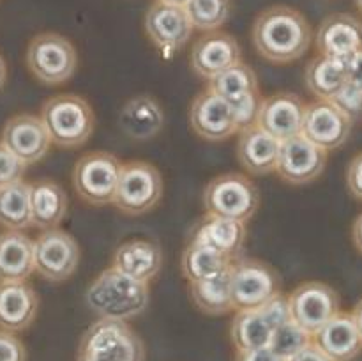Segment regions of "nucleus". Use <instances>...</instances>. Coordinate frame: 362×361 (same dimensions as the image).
<instances>
[{"instance_id":"nucleus-1","label":"nucleus","mask_w":362,"mask_h":361,"mask_svg":"<svg viewBox=\"0 0 362 361\" xmlns=\"http://www.w3.org/2000/svg\"><path fill=\"white\" fill-rule=\"evenodd\" d=\"M251 39L262 59L290 64L310 50L313 30L300 11L290 6H271L255 18Z\"/></svg>"},{"instance_id":"nucleus-3","label":"nucleus","mask_w":362,"mask_h":361,"mask_svg":"<svg viewBox=\"0 0 362 361\" xmlns=\"http://www.w3.org/2000/svg\"><path fill=\"white\" fill-rule=\"evenodd\" d=\"M41 120L53 145L78 149L90 138L95 115L90 103L78 94H57L41 106Z\"/></svg>"},{"instance_id":"nucleus-46","label":"nucleus","mask_w":362,"mask_h":361,"mask_svg":"<svg viewBox=\"0 0 362 361\" xmlns=\"http://www.w3.org/2000/svg\"><path fill=\"white\" fill-rule=\"evenodd\" d=\"M6 80H7V66L4 57L0 55V91H2V87L6 85Z\"/></svg>"},{"instance_id":"nucleus-28","label":"nucleus","mask_w":362,"mask_h":361,"mask_svg":"<svg viewBox=\"0 0 362 361\" xmlns=\"http://www.w3.org/2000/svg\"><path fill=\"white\" fill-rule=\"evenodd\" d=\"M191 241L207 244L233 260L243 255L244 241H246V223L207 214L197 225Z\"/></svg>"},{"instance_id":"nucleus-20","label":"nucleus","mask_w":362,"mask_h":361,"mask_svg":"<svg viewBox=\"0 0 362 361\" xmlns=\"http://www.w3.org/2000/svg\"><path fill=\"white\" fill-rule=\"evenodd\" d=\"M311 342L331 361H354L362 353V338L349 311H338L311 335Z\"/></svg>"},{"instance_id":"nucleus-11","label":"nucleus","mask_w":362,"mask_h":361,"mask_svg":"<svg viewBox=\"0 0 362 361\" xmlns=\"http://www.w3.org/2000/svg\"><path fill=\"white\" fill-rule=\"evenodd\" d=\"M286 301L290 319L311 335L341 311L339 294L324 282L300 283L288 294Z\"/></svg>"},{"instance_id":"nucleus-18","label":"nucleus","mask_w":362,"mask_h":361,"mask_svg":"<svg viewBox=\"0 0 362 361\" xmlns=\"http://www.w3.org/2000/svg\"><path fill=\"white\" fill-rule=\"evenodd\" d=\"M306 103L293 92H276L262 99L257 126L278 142L300 134Z\"/></svg>"},{"instance_id":"nucleus-30","label":"nucleus","mask_w":362,"mask_h":361,"mask_svg":"<svg viewBox=\"0 0 362 361\" xmlns=\"http://www.w3.org/2000/svg\"><path fill=\"white\" fill-rule=\"evenodd\" d=\"M232 258L198 241H189L180 258V269L189 283L204 282L228 271Z\"/></svg>"},{"instance_id":"nucleus-13","label":"nucleus","mask_w":362,"mask_h":361,"mask_svg":"<svg viewBox=\"0 0 362 361\" xmlns=\"http://www.w3.org/2000/svg\"><path fill=\"white\" fill-rule=\"evenodd\" d=\"M325 165H327V151L315 145L303 134H297L279 144L274 172L285 183L303 186L318 179L324 173Z\"/></svg>"},{"instance_id":"nucleus-35","label":"nucleus","mask_w":362,"mask_h":361,"mask_svg":"<svg viewBox=\"0 0 362 361\" xmlns=\"http://www.w3.org/2000/svg\"><path fill=\"white\" fill-rule=\"evenodd\" d=\"M310 343L311 333H308L306 329H303L297 322H293L292 319H290L285 324H281L279 328L274 329L269 347H271L279 357L288 361L290 357L296 356L299 350H303L304 347L310 345Z\"/></svg>"},{"instance_id":"nucleus-31","label":"nucleus","mask_w":362,"mask_h":361,"mask_svg":"<svg viewBox=\"0 0 362 361\" xmlns=\"http://www.w3.org/2000/svg\"><path fill=\"white\" fill-rule=\"evenodd\" d=\"M0 227L21 232L32 227L30 183L21 179L0 188Z\"/></svg>"},{"instance_id":"nucleus-12","label":"nucleus","mask_w":362,"mask_h":361,"mask_svg":"<svg viewBox=\"0 0 362 361\" xmlns=\"http://www.w3.org/2000/svg\"><path fill=\"white\" fill-rule=\"evenodd\" d=\"M144 27L148 41L161 52L165 59H170L182 50L194 30L184 7L163 4L158 0L145 13Z\"/></svg>"},{"instance_id":"nucleus-14","label":"nucleus","mask_w":362,"mask_h":361,"mask_svg":"<svg viewBox=\"0 0 362 361\" xmlns=\"http://www.w3.org/2000/svg\"><path fill=\"white\" fill-rule=\"evenodd\" d=\"M354 122L329 99H317L306 105L300 134L324 151H334L346 144Z\"/></svg>"},{"instance_id":"nucleus-2","label":"nucleus","mask_w":362,"mask_h":361,"mask_svg":"<svg viewBox=\"0 0 362 361\" xmlns=\"http://www.w3.org/2000/svg\"><path fill=\"white\" fill-rule=\"evenodd\" d=\"M148 283L129 278L110 265L87 287L85 303L99 319L129 321L148 306Z\"/></svg>"},{"instance_id":"nucleus-8","label":"nucleus","mask_w":362,"mask_h":361,"mask_svg":"<svg viewBox=\"0 0 362 361\" xmlns=\"http://www.w3.org/2000/svg\"><path fill=\"white\" fill-rule=\"evenodd\" d=\"M233 310H255L281 294V278L267 262L237 257L230 264Z\"/></svg>"},{"instance_id":"nucleus-27","label":"nucleus","mask_w":362,"mask_h":361,"mask_svg":"<svg viewBox=\"0 0 362 361\" xmlns=\"http://www.w3.org/2000/svg\"><path fill=\"white\" fill-rule=\"evenodd\" d=\"M34 273V239L21 230L0 232V282H25Z\"/></svg>"},{"instance_id":"nucleus-17","label":"nucleus","mask_w":362,"mask_h":361,"mask_svg":"<svg viewBox=\"0 0 362 361\" xmlns=\"http://www.w3.org/2000/svg\"><path fill=\"white\" fill-rule=\"evenodd\" d=\"M243 60V50L232 34L223 30L205 32L194 41L189 62L194 73L204 80H212L233 64Z\"/></svg>"},{"instance_id":"nucleus-36","label":"nucleus","mask_w":362,"mask_h":361,"mask_svg":"<svg viewBox=\"0 0 362 361\" xmlns=\"http://www.w3.org/2000/svg\"><path fill=\"white\" fill-rule=\"evenodd\" d=\"M329 101L334 103L352 122L359 120L362 117V88L354 85L352 81H346L338 94Z\"/></svg>"},{"instance_id":"nucleus-45","label":"nucleus","mask_w":362,"mask_h":361,"mask_svg":"<svg viewBox=\"0 0 362 361\" xmlns=\"http://www.w3.org/2000/svg\"><path fill=\"white\" fill-rule=\"evenodd\" d=\"M350 315H352L354 322H356L357 329H359V335H361V338H362V299L356 304V306H354V310L350 311Z\"/></svg>"},{"instance_id":"nucleus-22","label":"nucleus","mask_w":362,"mask_h":361,"mask_svg":"<svg viewBox=\"0 0 362 361\" xmlns=\"http://www.w3.org/2000/svg\"><path fill=\"white\" fill-rule=\"evenodd\" d=\"M163 250L148 239H131L120 244L112 258V268L141 283H151L163 268Z\"/></svg>"},{"instance_id":"nucleus-41","label":"nucleus","mask_w":362,"mask_h":361,"mask_svg":"<svg viewBox=\"0 0 362 361\" xmlns=\"http://www.w3.org/2000/svg\"><path fill=\"white\" fill-rule=\"evenodd\" d=\"M233 361H285L279 357L271 347H262V349L253 350H237Z\"/></svg>"},{"instance_id":"nucleus-6","label":"nucleus","mask_w":362,"mask_h":361,"mask_svg":"<svg viewBox=\"0 0 362 361\" xmlns=\"http://www.w3.org/2000/svg\"><path fill=\"white\" fill-rule=\"evenodd\" d=\"M163 191L161 172L152 163L133 159L122 163L113 205L127 216L147 214L161 202Z\"/></svg>"},{"instance_id":"nucleus-32","label":"nucleus","mask_w":362,"mask_h":361,"mask_svg":"<svg viewBox=\"0 0 362 361\" xmlns=\"http://www.w3.org/2000/svg\"><path fill=\"white\" fill-rule=\"evenodd\" d=\"M189 296L194 306L207 315H225L233 310L232 287H230V269L204 280V282L189 283Z\"/></svg>"},{"instance_id":"nucleus-10","label":"nucleus","mask_w":362,"mask_h":361,"mask_svg":"<svg viewBox=\"0 0 362 361\" xmlns=\"http://www.w3.org/2000/svg\"><path fill=\"white\" fill-rule=\"evenodd\" d=\"M81 251L78 241L62 229L42 230L34 241V271L52 283H62L76 273Z\"/></svg>"},{"instance_id":"nucleus-33","label":"nucleus","mask_w":362,"mask_h":361,"mask_svg":"<svg viewBox=\"0 0 362 361\" xmlns=\"http://www.w3.org/2000/svg\"><path fill=\"white\" fill-rule=\"evenodd\" d=\"M211 91H214L216 94L221 96L223 99L233 105L239 99L246 98L251 92L258 91V76L255 73V69L251 66H247L246 62H237L232 67H228L226 71H223L221 74L214 76L212 80H209L207 85Z\"/></svg>"},{"instance_id":"nucleus-39","label":"nucleus","mask_w":362,"mask_h":361,"mask_svg":"<svg viewBox=\"0 0 362 361\" xmlns=\"http://www.w3.org/2000/svg\"><path fill=\"white\" fill-rule=\"evenodd\" d=\"M0 361H27V349L16 333L0 329Z\"/></svg>"},{"instance_id":"nucleus-24","label":"nucleus","mask_w":362,"mask_h":361,"mask_svg":"<svg viewBox=\"0 0 362 361\" xmlns=\"http://www.w3.org/2000/svg\"><path fill=\"white\" fill-rule=\"evenodd\" d=\"M279 144L281 142L272 138L255 124L240 131L239 142H237V161L251 176H265V173L274 172Z\"/></svg>"},{"instance_id":"nucleus-4","label":"nucleus","mask_w":362,"mask_h":361,"mask_svg":"<svg viewBox=\"0 0 362 361\" xmlns=\"http://www.w3.org/2000/svg\"><path fill=\"white\" fill-rule=\"evenodd\" d=\"M76 361H145V345L126 321L99 319L81 335Z\"/></svg>"},{"instance_id":"nucleus-26","label":"nucleus","mask_w":362,"mask_h":361,"mask_svg":"<svg viewBox=\"0 0 362 361\" xmlns=\"http://www.w3.org/2000/svg\"><path fill=\"white\" fill-rule=\"evenodd\" d=\"M69 198L57 180L37 179L30 183L32 227L41 230L57 229L67 216Z\"/></svg>"},{"instance_id":"nucleus-21","label":"nucleus","mask_w":362,"mask_h":361,"mask_svg":"<svg viewBox=\"0 0 362 361\" xmlns=\"http://www.w3.org/2000/svg\"><path fill=\"white\" fill-rule=\"evenodd\" d=\"M39 314V296L25 282H0V329L11 333L25 331Z\"/></svg>"},{"instance_id":"nucleus-34","label":"nucleus","mask_w":362,"mask_h":361,"mask_svg":"<svg viewBox=\"0 0 362 361\" xmlns=\"http://www.w3.org/2000/svg\"><path fill=\"white\" fill-rule=\"evenodd\" d=\"M193 28L202 32L219 30L232 14V0H189L184 6Z\"/></svg>"},{"instance_id":"nucleus-9","label":"nucleus","mask_w":362,"mask_h":361,"mask_svg":"<svg viewBox=\"0 0 362 361\" xmlns=\"http://www.w3.org/2000/svg\"><path fill=\"white\" fill-rule=\"evenodd\" d=\"M122 161L106 151H92L81 156L73 168V188L88 205L103 207L113 204Z\"/></svg>"},{"instance_id":"nucleus-16","label":"nucleus","mask_w":362,"mask_h":361,"mask_svg":"<svg viewBox=\"0 0 362 361\" xmlns=\"http://www.w3.org/2000/svg\"><path fill=\"white\" fill-rule=\"evenodd\" d=\"M0 142L25 165L39 163L52 147V140L41 117L34 113H16L6 120Z\"/></svg>"},{"instance_id":"nucleus-23","label":"nucleus","mask_w":362,"mask_h":361,"mask_svg":"<svg viewBox=\"0 0 362 361\" xmlns=\"http://www.w3.org/2000/svg\"><path fill=\"white\" fill-rule=\"evenodd\" d=\"M119 126L131 140H152L165 126V112L158 99L148 94H138L124 103L119 113Z\"/></svg>"},{"instance_id":"nucleus-40","label":"nucleus","mask_w":362,"mask_h":361,"mask_svg":"<svg viewBox=\"0 0 362 361\" xmlns=\"http://www.w3.org/2000/svg\"><path fill=\"white\" fill-rule=\"evenodd\" d=\"M346 188L354 198L362 202V152L354 156L346 166Z\"/></svg>"},{"instance_id":"nucleus-42","label":"nucleus","mask_w":362,"mask_h":361,"mask_svg":"<svg viewBox=\"0 0 362 361\" xmlns=\"http://www.w3.org/2000/svg\"><path fill=\"white\" fill-rule=\"evenodd\" d=\"M346 64V74H349V81L362 88V48L359 52L354 53L350 59L345 60Z\"/></svg>"},{"instance_id":"nucleus-43","label":"nucleus","mask_w":362,"mask_h":361,"mask_svg":"<svg viewBox=\"0 0 362 361\" xmlns=\"http://www.w3.org/2000/svg\"><path fill=\"white\" fill-rule=\"evenodd\" d=\"M288 361H331V360H329V357L325 356V354L322 353L313 342H311L310 345H306L303 350H299V353H297L296 356L290 357Z\"/></svg>"},{"instance_id":"nucleus-19","label":"nucleus","mask_w":362,"mask_h":361,"mask_svg":"<svg viewBox=\"0 0 362 361\" xmlns=\"http://www.w3.org/2000/svg\"><path fill=\"white\" fill-rule=\"evenodd\" d=\"M315 45L320 55L350 59L362 48V21L350 13L329 14L318 25Z\"/></svg>"},{"instance_id":"nucleus-44","label":"nucleus","mask_w":362,"mask_h":361,"mask_svg":"<svg viewBox=\"0 0 362 361\" xmlns=\"http://www.w3.org/2000/svg\"><path fill=\"white\" fill-rule=\"evenodd\" d=\"M352 241L356 250L362 255V212L356 218L352 225Z\"/></svg>"},{"instance_id":"nucleus-48","label":"nucleus","mask_w":362,"mask_h":361,"mask_svg":"<svg viewBox=\"0 0 362 361\" xmlns=\"http://www.w3.org/2000/svg\"><path fill=\"white\" fill-rule=\"evenodd\" d=\"M356 6H357V9H359L361 14H362V0H356Z\"/></svg>"},{"instance_id":"nucleus-37","label":"nucleus","mask_w":362,"mask_h":361,"mask_svg":"<svg viewBox=\"0 0 362 361\" xmlns=\"http://www.w3.org/2000/svg\"><path fill=\"white\" fill-rule=\"evenodd\" d=\"M262 99L264 98H262L260 94V88H258V91L247 94L246 98L233 103L232 108H233V113H235L237 133H240V131L247 130V127L257 124V117H258V110H260V105H262Z\"/></svg>"},{"instance_id":"nucleus-25","label":"nucleus","mask_w":362,"mask_h":361,"mask_svg":"<svg viewBox=\"0 0 362 361\" xmlns=\"http://www.w3.org/2000/svg\"><path fill=\"white\" fill-rule=\"evenodd\" d=\"M279 328L269 308L237 310L230 324V338L235 350H253L269 347L274 329Z\"/></svg>"},{"instance_id":"nucleus-29","label":"nucleus","mask_w":362,"mask_h":361,"mask_svg":"<svg viewBox=\"0 0 362 361\" xmlns=\"http://www.w3.org/2000/svg\"><path fill=\"white\" fill-rule=\"evenodd\" d=\"M306 87L317 99H332L349 81L345 60L332 59L318 53L306 64Z\"/></svg>"},{"instance_id":"nucleus-38","label":"nucleus","mask_w":362,"mask_h":361,"mask_svg":"<svg viewBox=\"0 0 362 361\" xmlns=\"http://www.w3.org/2000/svg\"><path fill=\"white\" fill-rule=\"evenodd\" d=\"M27 165L21 163L6 145L0 142V188L23 179Z\"/></svg>"},{"instance_id":"nucleus-7","label":"nucleus","mask_w":362,"mask_h":361,"mask_svg":"<svg viewBox=\"0 0 362 361\" xmlns=\"http://www.w3.org/2000/svg\"><path fill=\"white\" fill-rule=\"evenodd\" d=\"M32 76L45 85H62L71 80L78 67V53L73 42L57 32L34 35L25 53Z\"/></svg>"},{"instance_id":"nucleus-47","label":"nucleus","mask_w":362,"mask_h":361,"mask_svg":"<svg viewBox=\"0 0 362 361\" xmlns=\"http://www.w3.org/2000/svg\"><path fill=\"white\" fill-rule=\"evenodd\" d=\"M158 2H163V4H172V6H180V7H184V6H186L187 2H189V0H158Z\"/></svg>"},{"instance_id":"nucleus-5","label":"nucleus","mask_w":362,"mask_h":361,"mask_svg":"<svg viewBox=\"0 0 362 361\" xmlns=\"http://www.w3.org/2000/svg\"><path fill=\"white\" fill-rule=\"evenodd\" d=\"M204 207L209 216L247 223L260 207V191L244 173H221L205 186Z\"/></svg>"},{"instance_id":"nucleus-15","label":"nucleus","mask_w":362,"mask_h":361,"mask_svg":"<svg viewBox=\"0 0 362 361\" xmlns=\"http://www.w3.org/2000/svg\"><path fill=\"white\" fill-rule=\"evenodd\" d=\"M189 124L194 134L207 142H223L237 133L232 105L209 87L191 103Z\"/></svg>"}]
</instances>
